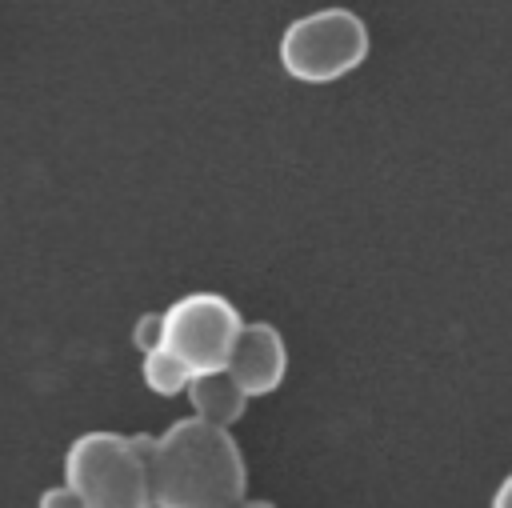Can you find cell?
<instances>
[{
	"label": "cell",
	"mask_w": 512,
	"mask_h": 508,
	"mask_svg": "<svg viewBox=\"0 0 512 508\" xmlns=\"http://www.w3.org/2000/svg\"><path fill=\"white\" fill-rule=\"evenodd\" d=\"M152 508H236L248 488L240 444L228 428L184 416L148 440Z\"/></svg>",
	"instance_id": "6da1fadb"
},
{
	"label": "cell",
	"mask_w": 512,
	"mask_h": 508,
	"mask_svg": "<svg viewBox=\"0 0 512 508\" xmlns=\"http://www.w3.org/2000/svg\"><path fill=\"white\" fill-rule=\"evenodd\" d=\"M184 392H188L192 416H196V420H204V424H216V428H232V424L244 416V404H248V396L232 384V376H228V372L192 376Z\"/></svg>",
	"instance_id": "8992f818"
},
{
	"label": "cell",
	"mask_w": 512,
	"mask_h": 508,
	"mask_svg": "<svg viewBox=\"0 0 512 508\" xmlns=\"http://www.w3.org/2000/svg\"><path fill=\"white\" fill-rule=\"evenodd\" d=\"M280 68L300 84H332L364 64L368 24L352 8H320L292 20L280 36Z\"/></svg>",
	"instance_id": "3957f363"
},
{
	"label": "cell",
	"mask_w": 512,
	"mask_h": 508,
	"mask_svg": "<svg viewBox=\"0 0 512 508\" xmlns=\"http://www.w3.org/2000/svg\"><path fill=\"white\" fill-rule=\"evenodd\" d=\"M224 372L232 376V384L244 396H268L284 384L288 372V348L276 324L256 320V324H240V336L228 352Z\"/></svg>",
	"instance_id": "5b68a950"
},
{
	"label": "cell",
	"mask_w": 512,
	"mask_h": 508,
	"mask_svg": "<svg viewBox=\"0 0 512 508\" xmlns=\"http://www.w3.org/2000/svg\"><path fill=\"white\" fill-rule=\"evenodd\" d=\"M488 508H512V472L496 484V492H492V504Z\"/></svg>",
	"instance_id": "30bf717a"
},
{
	"label": "cell",
	"mask_w": 512,
	"mask_h": 508,
	"mask_svg": "<svg viewBox=\"0 0 512 508\" xmlns=\"http://www.w3.org/2000/svg\"><path fill=\"white\" fill-rule=\"evenodd\" d=\"M140 376H144V388H148V392H156V396H180V392L188 388V380H192V372H188L176 356H168L164 348L144 352Z\"/></svg>",
	"instance_id": "52a82bcc"
},
{
	"label": "cell",
	"mask_w": 512,
	"mask_h": 508,
	"mask_svg": "<svg viewBox=\"0 0 512 508\" xmlns=\"http://www.w3.org/2000/svg\"><path fill=\"white\" fill-rule=\"evenodd\" d=\"M236 508H276V504H272V500H248V496H244Z\"/></svg>",
	"instance_id": "8fae6325"
},
{
	"label": "cell",
	"mask_w": 512,
	"mask_h": 508,
	"mask_svg": "<svg viewBox=\"0 0 512 508\" xmlns=\"http://www.w3.org/2000/svg\"><path fill=\"white\" fill-rule=\"evenodd\" d=\"M148 440L124 432H80L64 452V488L80 508H152Z\"/></svg>",
	"instance_id": "7a4b0ae2"
},
{
	"label": "cell",
	"mask_w": 512,
	"mask_h": 508,
	"mask_svg": "<svg viewBox=\"0 0 512 508\" xmlns=\"http://www.w3.org/2000/svg\"><path fill=\"white\" fill-rule=\"evenodd\" d=\"M240 312L220 292H188L160 312V344L192 376L224 372L228 352L240 336Z\"/></svg>",
	"instance_id": "277c9868"
},
{
	"label": "cell",
	"mask_w": 512,
	"mask_h": 508,
	"mask_svg": "<svg viewBox=\"0 0 512 508\" xmlns=\"http://www.w3.org/2000/svg\"><path fill=\"white\" fill-rule=\"evenodd\" d=\"M36 508H80V500H76L64 484H56V488H44V492L36 496Z\"/></svg>",
	"instance_id": "9c48e42d"
},
{
	"label": "cell",
	"mask_w": 512,
	"mask_h": 508,
	"mask_svg": "<svg viewBox=\"0 0 512 508\" xmlns=\"http://www.w3.org/2000/svg\"><path fill=\"white\" fill-rule=\"evenodd\" d=\"M132 344H136L140 352H152V348L160 344V312H144V316L136 320V328H132Z\"/></svg>",
	"instance_id": "ba28073f"
}]
</instances>
